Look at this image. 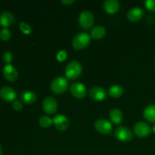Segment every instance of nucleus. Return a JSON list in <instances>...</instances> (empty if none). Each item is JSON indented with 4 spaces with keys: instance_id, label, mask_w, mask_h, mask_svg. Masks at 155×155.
Listing matches in <instances>:
<instances>
[{
    "instance_id": "nucleus-1",
    "label": "nucleus",
    "mask_w": 155,
    "mask_h": 155,
    "mask_svg": "<svg viewBox=\"0 0 155 155\" xmlns=\"http://www.w3.org/2000/svg\"><path fill=\"white\" fill-rule=\"evenodd\" d=\"M82 71H83L82 65L77 61H71L68 63L65 68V74H66L67 78L71 79V80H75L78 78L82 74Z\"/></svg>"
},
{
    "instance_id": "nucleus-7",
    "label": "nucleus",
    "mask_w": 155,
    "mask_h": 155,
    "mask_svg": "<svg viewBox=\"0 0 155 155\" xmlns=\"http://www.w3.org/2000/svg\"><path fill=\"white\" fill-rule=\"evenodd\" d=\"M95 129L101 134H110L112 131V124L110 121L106 119L97 120L94 124Z\"/></svg>"
},
{
    "instance_id": "nucleus-14",
    "label": "nucleus",
    "mask_w": 155,
    "mask_h": 155,
    "mask_svg": "<svg viewBox=\"0 0 155 155\" xmlns=\"http://www.w3.org/2000/svg\"><path fill=\"white\" fill-rule=\"evenodd\" d=\"M144 16V10L140 7H134L127 12V17L128 20L133 22L139 21Z\"/></svg>"
},
{
    "instance_id": "nucleus-8",
    "label": "nucleus",
    "mask_w": 155,
    "mask_h": 155,
    "mask_svg": "<svg viewBox=\"0 0 155 155\" xmlns=\"http://www.w3.org/2000/svg\"><path fill=\"white\" fill-rule=\"evenodd\" d=\"M42 107L45 113L48 114H52L57 111L58 102L54 97L48 96L43 100Z\"/></svg>"
},
{
    "instance_id": "nucleus-19",
    "label": "nucleus",
    "mask_w": 155,
    "mask_h": 155,
    "mask_svg": "<svg viewBox=\"0 0 155 155\" xmlns=\"http://www.w3.org/2000/svg\"><path fill=\"white\" fill-rule=\"evenodd\" d=\"M106 34V29L103 26H95L92 29L90 33L91 37L95 39H99L104 37Z\"/></svg>"
},
{
    "instance_id": "nucleus-18",
    "label": "nucleus",
    "mask_w": 155,
    "mask_h": 155,
    "mask_svg": "<svg viewBox=\"0 0 155 155\" xmlns=\"http://www.w3.org/2000/svg\"><path fill=\"white\" fill-rule=\"evenodd\" d=\"M21 99L26 104H33L36 101V94L32 90H24L21 93Z\"/></svg>"
},
{
    "instance_id": "nucleus-24",
    "label": "nucleus",
    "mask_w": 155,
    "mask_h": 155,
    "mask_svg": "<svg viewBox=\"0 0 155 155\" xmlns=\"http://www.w3.org/2000/svg\"><path fill=\"white\" fill-rule=\"evenodd\" d=\"M19 27L20 30H21L22 33H24V34H30L32 32V28L30 25H29L27 23L22 21L19 24Z\"/></svg>"
},
{
    "instance_id": "nucleus-21",
    "label": "nucleus",
    "mask_w": 155,
    "mask_h": 155,
    "mask_svg": "<svg viewBox=\"0 0 155 155\" xmlns=\"http://www.w3.org/2000/svg\"><path fill=\"white\" fill-rule=\"evenodd\" d=\"M123 93H124V88L120 85H113L108 89V95L112 98H119L123 95Z\"/></svg>"
},
{
    "instance_id": "nucleus-2",
    "label": "nucleus",
    "mask_w": 155,
    "mask_h": 155,
    "mask_svg": "<svg viewBox=\"0 0 155 155\" xmlns=\"http://www.w3.org/2000/svg\"><path fill=\"white\" fill-rule=\"evenodd\" d=\"M91 40V36L85 32H80L74 36L72 45L75 49H83L87 46Z\"/></svg>"
},
{
    "instance_id": "nucleus-17",
    "label": "nucleus",
    "mask_w": 155,
    "mask_h": 155,
    "mask_svg": "<svg viewBox=\"0 0 155 155\" xmlns=\"http://www.w3.org/2000/svg\"><path fill=\"white\" fill-rule=\"evenodd\" d=\"M109 116H110V120L114 124H120L123 121V119H124L123 112L119 108H117V107L110 110Z\"/></svg>"
},
{
    "instance_id": "nucleus-30",
    "label": "nucleus",
    "mask_w": 155,
    "mask_h": 155,
    "mask_svg": "<svg viewBox=\"0 0 155 155\" xmlns=\"http://www.w3.org/2000/svg\"><path fill=\"white\" fill-rule=\"evenodd\" d=\"M2 147L0 145V155H2Z\"/></svg>"
},
{
    "instance_id": "nucleus-4",
    "label": "nucleus",
    "mask_w": 155,
    "mask_h": 155,
    "mask_svg": "<svg viewBox=\"0 0 155 155\" xmlns=\"http://www.w3.org/2000/svg\"><path fill=\"white\" fill-rule=\"evenodd\" d=\"M78 21L81 27L83 29H89L93 26L95 17L90 11H83L79 15Z\"/></svg>"
},
{
    "instance_id": "nucleus-3",
    "label": "nucleus",
    "mask_w": 155,
    "mask_h": 155,
    "mask_svg": "<svg viewBox=\"0 0 155 155\" xmlns=\"http://www.w3.org/2000/svg\"><path fill=\"white\" fill-rule=\"evenodd\" d=\"M68 86V81L65 77H58L54 78L51 83V89L56 94L64 93Z\"/></svg>"
},
{
    "instance_id": "nucleus-10",
    "label": "nucleus",
    "mask_w": 155,
    "mask_h": 155,
    "mask_svg": "<svg viewBox=\"0 0 155 155\" xmlns=\"http://www.w3.org/2000/svg\"><path fill=\"white\" fill-rule=\"evenodd\" d=\"M71 92L77 98H83L86 95V87L82 83H74L71 86Z\"/></svg>"
},
{
    "instance_id": "nucleus-11",
    "label": "nucleus",
    "mask_w": 155,
    "mask_h": 155,
    "mask_svg": "<svg viewBox=\"0 0 155 155\" xmlns=\"http://www.w3.org/2000/svg\"><path fill=\"white\" fill-rule=\"evenodd\" d=\"M89 95L92 99L95 101H103L106 98L107 92L101 86H94L89 91Z\"/></svg>"
},
{
    "instance_id": "nucleus-27",
    "label": "nucleus",
    "mask_w": 155,
    "mask_h": 155,
    "mask_svg": "<svg viewBox=\"0 0 155 155\" xmlns=\"http://www.w3.org/2000/svg\"><path fill=\"white\" fill-rule=\"evenodd\" d=\"M145 5L148 10L155 12V0H146L145 2Z\"/></svg>"
},
{
    "instance_id": "nucleus-15",
    "label": "nucleus",
    "mask_w": 155,
    "mask_h": 155,
    "mask_svg": "<svg viewBox=\"0 0 155 155\" xmlns=\"http://www.w3.org/2000/svg\"><path fill=\"white\" fill-rule=\"evenodd\" d=\"M120 2L117 0H105L103 4L104 11L108 14H115L119 11Z\"/></svg>"
},
{
    "instance_id": "nucleus-31",
    "label": "nucleus",
    "mask_w": 155,
    "mask_h": 155,
    "mask_svg": "<svg viewBox=\"0 0 155 155\" xmlns=\"http://www.w3.org/2000/svg\"><path fill=\"white\" fill-rule=\"evenodd\" d=\"M152 130H153V132H154V133H155V125L154 126V127H153V129H152Z\"/></svg>"
},
{
    "instance_id": "nucleus-5",
    "label": "nucleus",
    "mask_w": 155,
    "mask_h": 155,
    "mask_svg": "<svg viewBox=\"0 0 155 155\" xmlns=\"http://www.w3.org/2000/svg\"><path fill=\"white\" fill-rule=\"evenodd\" d=\"M114 136L120 142H127L133 139V134L128 127L120 126L115 130Z\"/></svg>"
},
{
    "instance_id": "nucleus-26",
    "label": "nucleus",
    "mask_w": 155,
    "mask_h": 155,
    "mask_svg": "<svg viewBox=\"0 0 155 155\" xmlns=\"http://www.w3.org/2000/svg\"><path fill=\"white\" fill-rule=\"evenodd\" d=\"M68 58V52L66 50H61L56 54V58L58 61H64Z\"/></svg>"
},
{
    "instance_id": "nucleus-20",
    "label": "nucleus",
    "mask_w": 155,
    "mask_h": 155,
    "mask_svg": "<svg viewBox=\"0 0 155 155\" xmlns=\"http://www.w3.org/2000/svg\"><path fill=\"white\" fill-rule=\"evenodd\" d=\"M144 117L150 122H155V104H149L147 106L143 111Z\"/></svg>"
},
{
    "instance_id": "nucleus-6",
    "label": "nucleus",
    "mask_w": 155,
    "mask_h": 155,
    "mask_svg": "<svg viewBox=\"0 0 155 155\" xmlns=\"http://www.w3.org/2000/svg\"><path fill=\"white\" fill-rule=\"evenodd\" d=\"M133 130L136 136L140 138L147 137L151 133V129L150 126L143 121H139L136 123L134 125Z\"/></svg>"
},
{
    "instance_id": "nucleus-25",
    "label": "nucleus",
    "mask_w": 155,
    "mask_h": 155,
    "mask_svg": "<svg viewBox=\"0 0 155 155\" xmlns=\"http://www.w3.org/2000/svg\"><path fill=\"white\" fill-rule=\"evenodd\" d=\"M2 59L7 64H9L13 60V54L10 51H5L2 54Z\"/></svg>"
},
{
    "instance_id": "nucleus-12",
    "label": "nucleus",
    "mask_w": 155,
    "mask_h": 155,
    "mask_svg": "<svg viewBox=\"0 0 155 155\" xmlns=\"http://www.w3.org/2000/svg\"><path fill=\"white\" fill-rule=\"evenodd\" d=\"M0 97L4 101H14L16 98L17 94L15 89L10 86H3L0 89Z\"/></svg>"
},
{
    "instance_id": "nucleus-22",
    "label": "nucleus",
    "mask_w": 155,
    "mask_h": 155,
    "mask_svg": "<svg viewBox=\"0 0 155 155\" xmlns=\"http://www.w3.org/2000/svg\"><path fill=\"white\" fill-rule=\"evenodd\" d=\"M53 123V120L48 115H43L39 119V124L43 128H48Z\"/></svg>"
},
{
    "instance_id": "nucleus-16",
    "label": "nucleus",
    "mask_w": 155,
    "mask_h": 155,
    "mask_svg": "<svg viewBox=\"0 0 155 155\" xmlns=\"http://www.w3.org/2000/svg\"><path fill=\"white\" fill-rule=\"evenodd\" d=\"M15 22V16L11 12H3L0 14V24L4 27H9Z\"/></svg>"
},
{
    "instance_id": "nucleus-13",
    "label": "nucleus",
    "mask_w": 155,
    "mask_h": 155,
    "mask_svg": "<svg viewBox=\"0 0 155 155\" xmlns=\"http://www.w3.org/2000/svg\"><path fill=\"white\" fill-rule=\"evenodd\" d=\"M2 73L5 79H7L9 81H15L18 79V73L16 68L13 66L12 64H6L5 66L3 68Z\"/></svg>"
},
{
    "instance_id": "nucleus-29",
    "label": "nucleus",
    "mask_w": 155,
    "mask_h": 155,
    "mask_svg": "<svg viewBox=\"0 0 155 155\" xmlns=\"http://www.w3.org/2000/svg\"><path fill=\"white\" fill-rule=\"evenodd\" d=\"M61 2L64 5H71V4H73V3L75 2V0H61Z\"/></svg>"
},
{
    "instance_id": "nucleus-23",
    "label": "nucleus",
    "mask_w": 155,
    "mask_h": 155,
    "mask_svg": "<svg viewBox=\"0 0 155 155\" xmlns=\"http://www.w3.org/2000/svg\"><path fill=\"white\" fill-rule=\"evenodd\" d=\"M12 36V33L10 30L6 27H4L2 30H0V39L4 41L8 40Z\"/></svg>"
},
{
    "instance_id": "nucleus-28",
    "label": "nucleus",
    "mask_w": 155,
    "mask_h": 155,
    "mask_svg": "<svg viewBox=\"0 0 155 155\" xmlns=\"http://www.w3.org/2000/svg\"><path fill=\"white\" fill-rule=\"evenodd\" d=\"M12 106H13V108L16 110H20L22 109L23 107V104L21 101H18V100H16V101H14L13 103H12Z\"/></svg>"
},
{
    "instance_id": "nucleus-9",
    "label": "nucleus",
    "mask_w": 155,
    "mask_h": 155,
    "mask_svg": "<svg viewBox=\"0 0 155 155\" xmlns=\"http://www.w3.org/2000/svg\"><path fill=\"white\" fill-rule=\"evenodd\" d=\"M52 120L55 127L60 131H64L69 127V120L64 114H59L55 115Z\"/></svg>"
}]
</instances>
